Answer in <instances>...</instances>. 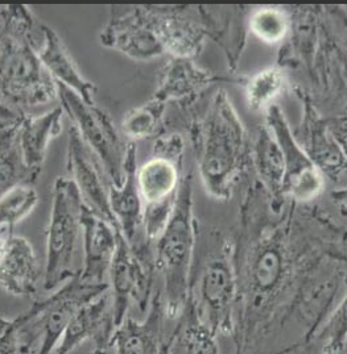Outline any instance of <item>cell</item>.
<instances>
[{"mask_svg": "<svg viewBox=\"0 0 347 354\" xmlns=\"http://www.w3.org/2000/svg\"><path fill=\"white\" fill-rule=\"evenodd\" d=\"M84 237V266L78 272L86 285H106L112 259L118 248V230L98 216L86 205L81 212Z\"/></svg>", "mask_w": 347, "mask_h": 354, "instance_id": "15", "label": "cell"}, {"mask_svg": "<svg viewBox=\"0 0 347 354\" xmlns=\"http://www.w3.org/2000/svg\"><path fill=\"white\" fill-rule=\"evenodd\" d=\"M12 239H14V228L12 227H8V225L0 227V263L6 257Z\"/></svg>", "mask_w": 347, "mask_h": 354, "instance_id": "32", "label": "cell"}, {"mask_svg": "<svg viewBox=\"0 0 347 354\" xmlns=\"http://www.w3.org/2000/svg\"><path fill=\"white\" fill-rule=\"evenodd\" d=\"M66 169L70 178L82 198L84 205L98 216L119 228L112 214L109 199L110 180L103 166L82 140L77 128L73 125L68 135Z\"/></svg>", "mask_w": 347, "mask_h": 354, "instance_id": "14", "label": "cell"}, {"mask_svg": "<svg viewBox=\"0 0 347 354\" xmlns=\"http://www.w3.org/2000/svg\"><path fill=\"white\" fill-rule=\"evenodd\" d=\"M114 332L112 294L107 290L78 310L52 354H69L86 340L94 341L98 349L109 351Z\"/></svg>", "mask_w": 347, "mask_h": 354, "instance_id": "16", "label": "cell"}, {"mask_svg": "<svg viewBox=\"0 0 347 354\" xmlns=\"http://www.w3.org/2000/svg\"><path fill=\"white\" fill-rule=\"evenodd\" d=\"M265 119L267 127L274 133L284 156L285 179L283 194L300 203L316 199L325 185L319 166L314 164L308 151L299 145L278 106L269 107L265 112Z\"/></svg>", "mask_w": 347, "mask_h": 354, "instance_id": "11", "label": "cell"}, {"mask_svg": "<svg viewBox=\"0 0 347 354\" xmlns=\"http://www.w3.org/2000/svg\"><path fill=\"white\" fill-rule=\"evenodd\" d=\"M218 336L197 316L193 307L186 303L161 354H220Z\"/></svg>", "mask_w": 347, "mask_h": 354, "instance_id": "22", "label": "cell"}, {"mask_svg": "<svg viewBox=\"0 0 347 354\" xmlns=\"http://www.w3.org/2000/svg\"><path fill=\"white\" fill-rule=\"evenodd\" d=\"M314 340L321 341L322 353L341 354L347 344V290L328 315Z\"/></svg>", "mask_w": 347, "mask_h": 354, "instance_id": "28", "label": "cell"}, {"mask_svg": "<svg viewBox=\"0 0 347 354\" xmlns=\"http://www.w3.org/2000/svg\"><path fill=\"white\" fill-rule=\"evenodd\" d=\"M17 124V123H16ZM15 124H1L0 123V135L4 132V131H7L10 127H12Z\"/></svg>", "mask_w": 347, "mask_h": 354, "instance_id": "34", "label": "cell"}, {"mask_svg": "<svg viewBox=\"0 0 347 354\" xmlns=\"http://www.w3.org/2000/svg\"><path fill=\"white\" fill-rule=\"evenodd\" d=\"M195 240L193 185L186 176L167 227L153 244L154 269L163 279L164 313L169 320L180 317L189 299Z\"/></svg>", "mask_w": 347, "mask_h": 354, "instance_id": "2", "label": "cell"}, {"mask_svg": "<svg viewBox=\"0 0 347 354\" xmlns=\"http://www.w3.org/2000/svg\"><path fill=\"white\" fill-rule=\"evenodd\" d=\"M166 109L167 104L154 97L140 107L130 109L121 124V133L128 142L135 144L161 136Z\"/></svg>", "mask_w": 347, "mask_h": 354, "instance_id": "25", "label": "cell"}, {"mask_svg": "<svg viewBox=\"0 0 347 354\" xmlns=\"http://www.w3.org/2000/svg\"><path fill=\"white\" fill-rule=\"evenodd\" d=\"M166 55L193 59L208 35L202 10L188 6H145Z\"/></svg>", "mask_w": 347, "mask_h": 354, "instance_id": "13", "label": "cell"}, {"mask_svg": "<svg viewBox=\"0 0 347 354\" xmlns=\"http://www.w3.org/2000/svg\"><path fill=\"white\" fill-rule=\"evenodd\" d=\"M44 270L32 245L24 237L14 236L0 263V288L16 297H37Z\"/></svg>", "mask_w": 347, "mask_h": 354, "instance_id": "18", "label": "cell"}, {"mask_svg": "<svg viewBox=\"0 0 347 354\" xmlns=\"http://www.w3.org/2000/svg\"><path fill=\"white\" fill-rule=\"evenodd\" d=\"M252 35L265 44L283 41L291 27L287 12L278 7H260L250 16Z\"/></svg>", "mask_w": 347, "mask_h": 354, "instance_id": "27", "label": "cell"}, {"mask_svg": "<svg viewBox=\"0 0 347 354\" xmlns=\"http://www.w3.org/2000/svg\"><path fill=\"white\" fill-rule=\"evenodd\" d=\"M138 147L128 142L125 178L122 186H109L110 207L118 227L134 254L145 265L154 268L153 245L147 240L143 221V202L138 189Z\"/></svg>", "mask_w": 347, "mask_h": 354, "instance_id": "12", "label": "cell"}, {"mask_svg": "<svg viewBox=\"0 0 347 354\" xmlns=\"http://www.w3.org/2000/svg\"><path fill=\"white\" fill-rule=\"evenodd\" d=\"M247 153L246 132L227 96L218 94L198 132V167L215 199H229Z\"/></svg>", "mask_w": 347, "mask_h": 354, "instance_id": "3", "label": "cell"}, {"mask_svg": "<svg viewBox=\"0 0 347 354\" xmlns=\"http://www.w3.org/2000/svg\"><path fill=\"white\" fill-rule=\"evenodd\" d=\"M164 317L163 292L161 288H156L144 320L127 316L115 329L112 340L115 354H161Z\"/></svg>", "mask_w": 347, "mask_h": 354, "instance_id": "17", "label": "cell"}, {"mask_svg": "<svg viewBox=\"0 0 347 354\" xmlns=\"http://www.w3.org/2000/svg\"><path fill=\"white\" fill-rule=\"evenodd\" d=\"M64 112L62 107H57L40 116L24 113L17 127V142L23 161L30 170L42 174L51 141L62 131Z\"/></svg>", "mask_w": 347, "mask_h": 354, "instance_id": "20", "label": "cell"}, {"mask_svg": "<svg viewBox=\"0 0 347 354\" xmlns=\"http://www.w3.org/2000/svg\"><path fill=\"white\" fill-rule=\"evenodd\" d=\"M182 160L152 153L138 166V189L143 202V221L147 240L154 244L167 227L175 209L181 183Z\"/></svg>", "mask_w": 347, "mask_h": 354, "instance_id": "8", "label": "cell"}, {"mask_svg": "<svg viewBox=\"0 0 347 354\" xmlns=\"http://www.w3.org/2000/svg\"><path fill=\"white\" fill-rule=\"evenodd\" d=\"M99 42L135 61H151L166 55L145 6H112Z\"/></svg>", "mask_w": 347, "mask_h": 354, "instance_id": "9", "label": "cell"}, {"mask_svg": "<svg viewBox=\"0 0 347 354\" xmlns=\"http://www.w3.org/2000/svg\"><path fill=\"white\" fill-rule=\"evenodd\" d=\"M26 112L17 111L12 109L11 106L0 102V123L1 124H16L19 123Z\"/></svg>", "mask_w": 347, "mask_h": 354, "instance_id": "30", "label": "cell"}, {"mask_svg": "<svg viewBox=\"0 0 347 354\" xmlns=\"http://www.w3.org/2000/svg\"><path fill=\"white\" fill-rule=\"evenodd\" d=\"M19 123L0 135V199L17 186H35L40 178V173L30 170L23 161L17 142Z\"/></svg>", "mask_w": 347, "mask_h": 354, "instance_id": "23", "label": "cell"}, {"mask_svg": "<svg viewBox=\"0 0 347 354\" xmlns=\"http://www.w3.org/2000/svg\"><path fill=\"white\" fill-rule=\"evenodd\" d=\"M210 83L211 77L205 70L197 68L193 59L170 57L153 97L166 104L182 102L199 94Z\"/></svg>", "mask_w": 347, "mask_h": 354, "instance_id": "21", "label": "cell"}, {"mask_svg": "<svg viewBox=\"0 0 347 354\" xmlns=\"http://www.w3.org/2000/svg\"><path fill=\"white\" fill-rule=\"evenodd\" d=\"M334 136L337 138L338 144L346 150L347 153V107L344 112V115L337 120L335 124V131Z\"/></svg>", "mask_w": 347, "mask_h": 354, "instance_id": "31", "label": "cell"}, {"mask_svg": "<svg viewBox=\"0 0 347 354\" xmlns=\"http://www.w3.org/2000/svg\"><path fill=\"white\" fill-rule=\"evenodd\" d=\"M78 272L60 290L35 299L28 310L15 317L17 354L53 353L78 310L110 290L109 283L86 285Z\"/></svg>", "mask_w": 347, "mask_h": 354, "instance_id": "4", "label": "cell"}, {"mask_svg": "<svg viewBox=\"0 0 347 354\" xmlns=\"http://www.w3.org/2000/svg\"><path fill=\"white\" fill-rule=\"evenodd\" d=\"M0 354H17L16 330L0 337Z\"/></svg>", "mask_w": 347, "mask_h": 354, "instance_id": "33", "label": "cell"}, {"mask_svg": "<svg viewBox=\"0 0 347 354\" xmlns=\"http://www.w3.org/2000/svg\"><path fill=\"white\" fill-rule=\"evenodd\" d=\"M107 352H109V351H103V349H98V348H96L90 354H107Z\"/></svg>", "mask_w": 347, "mask_h": 354, "instance_id": "35", "label": "cell"}, {"mask_svg": "<svg viewBox=\"0 0 347 354\" xmlns=\"http://www.w3.org/2000/svg\"><path fill=\"white\" fill-rule=\"evenodd\" d=\"M82 207L84 202L74 182L69 178H57L46 231V261L42 279L45 291H53L80 272L74 269V256L81 230Z\"/></svg>", "mask_w": 347, "mask_h": 354, "instance_id": "6", "label": "cell"}, {"mask_svg": "<svg viewBox=\"0 0 347 354\" xmlns=\"http://www.w3.org/2000/svg\"><path fill=\"white\" fill-rule=\"evenodd\" d=\"M39 203V195L33 186L21 185L7 192L0 199V227H12L28 216Z\"/></svg>", "mask_w": 347, "mask_h": 354, "instance_id": "29", "label": "cell"}, {"mask_svg": "<svg viewBox=\"0 0 347 354\" xmlns=\"http://www.w3.org/2000/svg\"><path fill=\"white\" fill-rule=\"evenodd\" d=\"M58 100L80 132L84 144L93 150L114 186H122L125 178L128 141L115 127L107 111L87 104L68 87L57 83Z\"/></svg>", "mask_w": 347, "mask_h": 354, "instance_id": "7", "label": "cell"}, {"mask_svg": "<svg viewBox=\"0 0 347 354\" xmlns=\"http://www.w3.org/2000/svg\"><path fill=\"white\" fill-rule=\"evenodd\" d=\"M156 269L145 266L125 241L123 233L118 230V248L110 268V294L115 329L119 327L132 303L141 313L148 311L153 295Z\"/></svg>", "mask_w": 347, "mask_h": 354, "instance_id": "10", "label": "cell"}, {"mask_svg": "<svg viewBox=\"0 0 347 354\" xmlns=\"http://www.w3.org/2000/svg\"><path fill=\"white\" fill-rule=\"evenodd\" d=\"M255 166L264 185L275 195L283 194L285 164L281 148L268 127L262 128L255 142Z\"/></svg>", "mask_w": 347, "mask_h": 354, "instance_id": "24", "label": "cell"}, {"mask_svg": "<svg viewBox=\"0 0 347 354\" xmlns=\"http://www.w3.org/2000/svg\"><path fill=\"white\" fill-rule=\"evenodd\" d=\"M39 55L44 68H46L55 82L68 87L84 99L87 104H96L94 97L98 91L97 86L84 78L64 41L52 28L45 24L44 42Z\"/></svg>", "mask_w": 347, "mask_h": 354, "instance_id": "19", "label": "cell"}, {"mask_svg": "<svg viewBox=\"0 0 347 354\" xmlns=\"http://www.w3.org/2000/svg\"><path fill=\"white\" fill-rule=\"evenodd\" d=\"M287 87V77L276 66L263 68L252 75L246 84L247 106L253 112H267Z\"/></svg>", "mask_w": 347, "mask_h": 354, "instance_id": "26", "label": "cell"}, {"mask_svg": "<svg viewBox=\"0 0 347 354\" xmlns=\"http://www.w3.org/2000/svg\"><path fill=\"white\" fill-rule=\"evenodd\" d=\"M238 272L231 248L215 245L192 272L189 299L198 319L217 336L233 335L238 306Z\"/></svg>", "mask_w": 347, "mask_h": 354, "instance_id": "5", "label": "cell"}, {"mask_svg": "<svg viewBox=\"0 0 347 354\" xmlns=\"http://www.w3.org/2000/svg\"><path fill=\"white\" fill-rule=\"evenodd\" d=\"M42 42L44 24L27 6L0 7V95L21 112L58 99L39 55Z\"/></svg>", "mask_w": 347, "mask_h": 354, "instance_id": "1", "label": "cell"}, {"mask_svg": "<svg viewBox=\"0 0 347 354\" xmlns=\"http://www.w3.org/2000/svg\"><path fill=\"white\" fill-rule=\"evenodd\" d=\"M346 28H347V24H346Z\"/></svg>", "mask_w": 347, "mask_h": 354, "instance_id": "36", "label": "cell"}]
</instances>
